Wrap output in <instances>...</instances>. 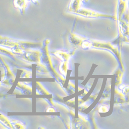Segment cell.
Segmentation results:
<instances>
[{"label": "cell", "instance_id": "1", "mask_svg": "<svg viewBox=\"0 0 129 129\" xmlns=\"http://www.w3.org/2000/svg\"><path fill=\"white\" fill-rule=\"evenodd\" d=\"M71 12L74 13V14H76L80 15L81 16L87 17V18H98V17H109V16L104 15L100 13L96 12L87 8H79V9H77L76 10H75Z\"/></svg>", "mask_w": 129, "mask_h": 129}]
</instances>
